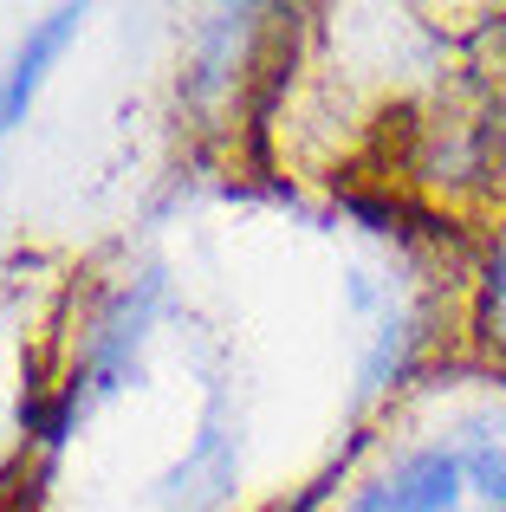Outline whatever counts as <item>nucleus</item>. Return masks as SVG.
Instances as JSON below:
<instances>
[{"instance_id":"nucleus-4","label":"nucleus","mask_w":506,"mask_h":512,"mask_svg":"<svg viewBox=\"0 0 506 512\" xmlns=\"http://www.w3.org/2000/svg\"><path fill=\"white\" fill-rule=\"evenodd\" d=\"M85 20H91V7L59 0V7L33 13V20L7 39V52H0V156H7L13 137L33 124V111H39V98H46V85L59 78V65L78 52Z\"/></svg>"},{"instance_id":"nucleus-3","label":"nucleus","mask_w":506,"mask_h":512,"mask_svg":"<svg viewBox=\"0 0 506 512\" xmlns=\"http://www.w3.org/2000/svg\"><path fill=\"white\" fill-rule=\"evenodd\" d=\"M241 480H247V428L234 415V383L208 376L189 441L143 487V506L150 512H234L241 506Z\"/></svg>"},{"instance_id":"nucleus-2","label":"nucleus","mask_w":506,"mask_h":512,"mask_svg":"<svg viewBox=\"0 0 506 512\" xmlns=\"http://www.w3.org/2000/svg\"><path fill=\"white\" fill-rule=\"evenodd\" d=\"M176 312L169 292V266L163 260H137L91 299L78 350L52 383H33L20 396V435L39 461H59L72 448V435L85 422H98L124 389L150 383V357L163 338V318Z\"/></svg>"},{"instance_id":"nucleus-1","label":"nucleus","mask_w":506,"mask_h":512,"mask_svg":"<svg viewBox=\"0 0 506 512\" xmlns=\"http://www.w3.org/2000/svg\"><path fill=\"white\" fill-rule=\"evenodd\" d=\"M331 512H506V370L435 357L370 415V448Z\"/></svg>"},{"instance_id":"nucleus-5","label":"nucleus","mask_w":506,"mask_h":512,"mask_svg":"<svg viewBox=\"0 0 506 512\" xmlns=\"http://www.w3.org/2000/svg\"><path fill=\"white\" fill-rule=\"evenodd\" d=\"M468 357L506 370V221L481 240V260L468 279Z\"/></svg>"}]
</instances>
